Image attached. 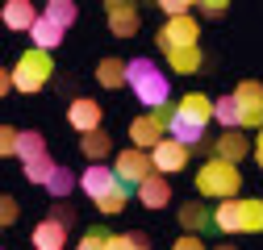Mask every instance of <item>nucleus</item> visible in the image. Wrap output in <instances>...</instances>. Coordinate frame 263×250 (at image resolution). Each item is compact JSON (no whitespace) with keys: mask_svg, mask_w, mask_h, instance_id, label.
I'll use <instances>...</instances> for the list:
<instances>
[{"mask_svg":"<svg viewBox=\"0 0 263 250\" xmlns=\"http://www.w3.org/2000/svg\"><path fill=\"white\" fill-rule=\"evenodd\" d=\"M17 142H21V130H13V125H0V159L17 154Z\"/></svg>","mask_w":263,"mask_h":250,"instance_id":"2f4dec72","label":"nucleus"},{"mask_svg":"<svg viewBox=\"0 0 263 250\" xmlns=\"http://www.w3.org/2000/svg\"><path fill=\"white\" fill-rule=\"evenodd\" d=\"M209 225H213V213H209L201 200L180 204V230H184V234H205Z\"/></svg>","mask_w":263,"mask_h":250,"instance_id":"f3484780","label":"nucleus"},{"mask_svg":"<svg viewBox=\"0 0 263 250\" xmlns=\"http://www.w3.org/2000/svg\"><path fill=\"white\" fill-rule=\"evenodd\" d=\"M29 242H34V250H63V246H67V225L54 221V217H46V221L34 225Z\"/></svg>","mask_w":263,"mask_h":250,"instance_id":"4468645a","label":"nucleus"},{"mask_svg":"<svg viewBox=\"0 0 263 250\" xmlns=\"http://www.w3.org/2000/svg\"><path fill=\"white\" fill-rule=\"evenodd\" d=\"M196 13H205V17H221V13H226V0H196Z\"/></svg>","mask_w":263,"mask_h":250,"instance_id":"4c0bfd02","label":"nucleus"},{"mask_svg":"<svg viewBox=\"0 0 263 250\" xmlns=\"http://www.w3.org/2000/svg\"><path fill=\"white\" fill-rule=\"evenodd\" d=\"M213 250H238V246H230V242H221V246H213Z\"/></svg>","mask_w":263,"mask_h":250,"instance_id":"79ce46f5","label":"nucleus"},{"mask_svg":"<svg viewBox=\"0 0 263 250\" xmlns=\"http://www.w3.org/2000/svg\"><path fill=\"white\" fill-rule=\"evenodd\" d=\"M63 34H67V29H59L54 21H46V17H38V25L29 29V42H34V50H54L59 42H63Z\"/></svg>","mask_w":263,"mask_h":250,"instance_id":"5701e85b","label":"nucleus"},{"mask_svg":"<svg viewBox=\"0 0 263 250\" xmlns=\"http://www.w3.org/2000/svg\"><path fill=\"white\" fill-rule=\"evenodd\" d=\"M50 75H54V62H50V54L29 46V50L17 58V67H13V88L29 96V92H42Z\"/></svg>","mask_w":263,"mask_h":250,"instance_id":"7ed1b4c3","label":"nucleus"},{"mask_svg":"<svg viewBox=\"0 0 263 250\" xmlns=\"http://www.w3.org/2000/svg\"><path fill=\"white\" fill-rule=\"evenodd\" d=\"M129 238H134V246H151V238H146V230H129Z\"/></svg>","mask_w":263,"mask_h":250,"instance_id":"a19ab883","label":"nucleus"},{"mask_svg":"<svg viewBox=\"0 0 263 250\" xmlns=\"http://www.w3.org/2000/svg\"><path fill=\"white\" fill-rule=\"evenodd\" d=\"M101 121H105V109H101V100H92V96H76L71 105H67V125L84 138V134H96L101 130Z\"/></svg>","mask_w":263,"mask_h":250,"instance_id":"0eeeda50","label":"nucleus"},{"mask_svg":"<svg viewBox=\"0 0 263 250\" xmlns=\"http://www.w3.org/2000/svg\"><path fill=\"white\" fill-rule=\"evenodd\" d=\"M167 67L176 71V75H196L205 67V54H201V46H180V50H167Z\"/></svg>","mask_w":263,"mask_h":250,"instance_id":"a211bd4d","label":"nucleus"},{"mask_svg":"<svg viewBox=\"0 0 263 250\" xmlns=\"http://www.w3.org/2000/svg\"><path fill=\"white\" fill-rule=\"evenodd\" d=\"M151 163H155L159 175H176V171L188 167V146H180V142H172V138H163V142L151 150Z\"/></svg>","mask_w":263,"mask_h":250,"instance_id":"9d476101","label":"nucleus"},{"mask_svg":"<svg viewBox=\"0 0 263 250\" xmlns=\"http://www.w3.org/2000/svg\"><path fill=\"white\" fill-rule=\"evenodd\" d=\"M80 154H84L88 163H101V159H109V154H113V138H109L105 130L84 134V138H80Z\"/></svg>","mask_w":263,"mask_h":250,"instance_id":"412c9836","label":"nucleus"},{"mask_svg":"<svg viewBox=\"0 0 263 250\" xmlns=\"http://www.w3.org/2000/svg\"><path fill=\"white\" fill-rule=\"evenodd\" d=\"M251 150H255V142H251L242 130H226V134H217V159H226V163L238 167Z\"/></svg>","mask_w":263,"mask_h":250,"instance_id":"ddd939ff","label":"nucleus"},{"mask_svg":"<svg viewBox=\"0 0 263 250\" xmlns=\"http://www.w3.org/2000/svg\"><path fill=\"white\" fill-rule=\"evenodd\" d=\"M196 38H201V25H196V17H176V21H163V29L155 34L159 50L167 54V50H180V46H196Z\"/></svg>","mask_w":263,"mask_h":250,"instance_id":"39448f33","label":"nucleus"},{"mask_svg":"<svg viewBox=\"0 0 263 250\" xmlns=\"http://www.w3.org/2000/svg\"><path fill=\"white\" fill-rule=\"evenodd\" d=\"M213 121L221 125V130H242V113H238L234 92H230V96H217V100H213Z\"/></svg>","mask_w":263,"mask_h":250,"instance_id":"b1692460","label":"nucleus"},{"mask_svg":"<svg viewBox=\"0 0 263 250\" xmlns=\"http://www.w3.org/2000/svg\"><path fill=\"white\" fill-rule=\"evenodd\" d=\"M125 67H129V62H125V58H117V54L101 58V62H96V84H101V88H109V92L125 88Z\"/></svg>","mask_w":263,"mask_h":250,"instance_id":"6ab92c4d","label":"nucleus"},{"mask_svg":"<svg viewBox=\"0 0 263 250\" xmlns=\"http://www.w3.org/2000/svg\"><path fill=\"white\" fill-rule=\"evenodd\" d=\"M13 221H17V200L0 192V230H9Z\"/></svg>","mask_w":263,"mask_h":250,"instance_id":"473e14b6","label":"nucleus"},{"mask_svg":"<svg viewBox=\"0 0 263 250\" xmlns=\"http://www.w3.org/2000/svg\"><path fill=\"white\" fill-rule=\"evenodd\" d=\"M159 9L167 13V21H176V17H188V13H192V5H188V0H159Z\"/></svg>","mask_w":263,"mask_h":250,"instance_id":"72a5a7b5","label":"nucleus"},{"mask_svg":"<svg viewBox=\"0 0 263 250\" xmlns=\"http://www.w3.org/2000/svg\"><path fill=\"white\" fill-rule=\"evenodd\" d=\"M176 109H180L184 117H192V121H201V125L213 121V96H205V92H188V96H180Z\"/></svg>","mask_w":263,"mask_h":250,"instance_id":"aec40b11","label":"nucleus"},{"mask_svg":"<svg viewBox=\"0 0 263 250\" xmlns=\"http://www.w3.org/2000/svg\"><path fill=\"white\" fill-rule=\"evenodd\" d=\"M42 17H46V21H54L59 29H71V25H76V17H80V9L71 5V0H50Z\"/></svg>","mask_w":263,"mask_h":250,"instance_id":"a878e982","label":"nucleus"},{"mask_svg":"<svg viewBox=\"0 0 263 250\" xmlns=\"http://www.w3.org/2000/svg\"><path fill=\"white\" fill-rule=\"evenodd\" d=\"M54 159L50 154H38V159H29V163H21V171H25V179L29 183H50V175H54Z\"/></svg>","mask_w":263,"mask_h":250,"instance_id":"bb28decb","label":"nucleus"},{"mask_svg":"<svg viewBox=\"0 0 263 250\" xmlns=\"http://www.w3.org/2000/svg\"><path fill=\"white\" fill-rule=\"evenodd\" d=\"M172 250H209V246L201 242V234H180V238L172 242Z\"/></svg>","mask_w":263,"mask_h":250,"instance_id":"f704fd0d","label":"nucleus"},{"mask_svg":"<svg viewBox=\"0 0 263 250\" xmlns=\"http://www.w3.org/2000/svg\"><path fill=\"white\" fill-rule=\"evenodd\" d=\"M105 250H151V246H134L129 234H109V246Z\"/></svg>","mask_w":263,"mask_h":250,"instance_id":"c9c22d12","label":"nucleus"},{"mask_svg":"<svg viewBox=\"0 0 263 250\" xmlns=\"http://www.w3.org/2000/svg\"><path fill=\"white\" fill-rule=\"evenodd\" d=\"M234 100H238V113H242V130H263V84L259 79H242L234 88Z\"/></svg>","mask_w":263,"mask_h":250,"instance_id":"423d86ee","label":"nucleus"},{"mask_svg":"<svg viewBox=\"0 0 263 250\" xmlns=\"http://www.w3.org/2000/svg\"><path fill=\"white\" fill-rule=\"evenodd\" d=\"M109 246V230H101V225H92L80 242H76V250H105Z\"/></svg>","mask_w":263,"mask_h":250,"instance_id":"7c9ffc66","label":"nucleus"},{"mask_svg":"<svg viewBox=\"0 0 263 250\" xmlns=\"http://www.w3.org/2000/svg\"><path fill=\"white\" fill-rule=\"evenodd\" d=\"M71 187H80V179H76L67 167H54V175H50V183H46V192H50L54 200H67Z\"/></svg>","mask_w":263,"mask_h":250,"instance_id":"c85d7f7f","label":"nucleus"},{"mask_svg":"<svg viewBox=\"0 0 263 250\" xmlns=\"http://www.w3.org/2000/svg\"><path fill=\"white\" fill-rule=\"evenodd\" d=\"M251 154H255V163H259V167H263V130H259V134H255V150H251Z\"/></svg>","mask_w":263,"mask_h":250,"instance_id":"ea45409f","label":"nucleus"},{"mask_svg":"<svg viewBox=\"0 0 263 250\" xmlns=\"http://www.w3.org/2000/svg\"><path fill=\"white\" fill-rule=\"evenodd\" d=\"M109 34L113 38H134L138 34V5L129 0H109Z\"/></svg>","mask_w":263,"mask_h":250,"instance_id":"9b49d317","label":"nucleus"},{"mask_svg":"<svg viewBox=\"0 0 263 250\" xmlns=\"http://www.w3.org/2000/svg\"><path fill=\"white\" fill-rule=\"evenodd\" d=\"M50 217H54V221H63V225L71 230V221H76V209H71V204H63V200H54V209H50Z\"/></svg>","mask_w":263,"mask_h":250,"instance_id":"e433bc0d","label":"nucleus"},{"mask_svg":"<svg viewBox=\"0 0 263 250\" xmlns=\"http://www.w3.org/2000/svg\"><path fill=\"white\" fill-rule=\"evenodd\" d=\"M213 225L221 234H242V225H238V200H221L213 209Z\"/></svg>","mask_w":263,"mask_h":250,"instance_id":"393cba45","label":"nucleus"},{"mask_svg":"<svg viewBox=\"0 0 263 250\" xmlns=\"http://www.w3.org/2000/svg\"><path fill=\"white\" fill-rule=\"evenodd\" d=\"M196 192L209 196V200H238L242 192V171L234 163H226V159H205L201 167H196Z\"/></svg>","mask_w":263,"mask_h":250,"instance_id":"f03ea898","label":"nucleus"},{"mask_svg":"<svg viewBox=\"0 0 263 250\" xmlns=\"http://www.w3.org/2000/svg\"><path fill=\"white\" fill-rule=\"evenodd\" d=\"M38 154H46V138L38 130H21V142H17V159L29 163V159H38Z\"/></svg>","mask_w":263,"mask_h":250,"instance_id":"cd10ccee","label":"nucleus"},{"mask_svg":"<svg viewBox=\"0 0 263 250\" xmlns=\"http://www.w3.org/2000/svg\"><path fill=\"white\" fill-rule=\"evenodd\" d=\"M129 192H134V187H125V183H117V187H113V192H109L105 200H96V209H101L105 217H113V213H121V209H125Z\"/></svg>","mask_w":263,"mask_h":250,"instance_id":"c756f323","label":"nucleus"},{"mask_svg":"<svg viewBox=\"0 0 263 250\" xmlns=\"http://www.w3.org/2000/svg\"><path fill=\"white\" fill-rule=\"evenodd\" d=\"M113 171H117V179H121L125 187H134V192H138V183L155 175V163H151V154H146V150H134V146H125V150H117V159H113Z\"/></svg>","mask_w":263,"mask_h":250,"instance_id":"20e7f679","label":"nucleus"},{"mask_svg":"<svg viewBox=\"0 0 263 250\" xmlns=\"http://www.w3.org/2000/svg\"><path fill=\"white\" fill-rule=\"evenodd\" d=\"M38 17H42V13L29 5V0H9L5 13H0V21H5L9 29H17V34H29V29L38 25Z\"/></svg>","mask_w":263,"mask_h":250,"instance_id":"2eb2a0df","label":"nucleus"},{"mask_svg":"<svg viewBox=\"0 0 263 250\" xmlns=\"http://www.w3.org/2000/svg\"><path fill=\"white\" fill-rule=\"evenodd\" d=\"M117 183H121V179H117V171H113V167H105V163H92V167H84V175H80V187L88 192V200H105Z\"/></svg>","mask_w":263,"mask_h":250,"instance_id":"1a4fd4ad","label":"nucleus"},{"mask_svg":"<svg viewBox=\"0 0 263 250\" xmlns=\"http://www.w3.org/2000/svg\"><path fill=\"white\" fill-rule=\"evenodd\" d=\"M125 84L129 92L138 96V105H146L151 113L163 109L172 100V79L163 75V67H155L151 58H129V67H125Z\"/></svg>","mask_w":263,"mask_h":250,"instance_id":"f257e3e1","label":"nucleus"},{"mask_svg":"<svg viewBox=\"0 0 263 250\" xmlns=\"http://www.w3.org/2000/svg\"><path fill=\"white\" fill-rule=\"evenodd\" d=\"M163 138H167V125H163L155 113H142V117H134L129 121V142H134V150H155Z\"/></svg>","mask_w":263,"mask_h":250,"instance_id":"6e6552de","label":"nucleus"},{"mask_svg":"<svg viewBox=\"0 0 263 250\" xmlns=\"http://www.w3.org/2000/svg\"><path fill=\"white\" fill-rule=\"evenodd\" d=\"M167 138L192 150V146H201V142H205V125H201V121H192V117H184V113L176 109V113H172V125H167Z\"/></svg>","mask_w":263,"mask_h":250,"instance_id":"f8f14e48","label":"nucleus"},{"mask_svg":"<svg viewBox=\"0 0 263 250\" xmlns=\"http://www.w3.org/2000/svg\"><path fill=\"white\" fill-rule=\"evenodd\" d=\"M138 200L146 204V209H163V204H167L172 200V183H167V175H151V179H142L138 183Z\"/></svg>","mask_w":263,"mask_h":250,"instance_id":"dca6fc26","label":"nucleus"},{"mask_svg":"<svg viewBox=\"0 0 263 250\" xmlns=\"http://www.w3.org/2000/svg\"><path fill=\"white\" fill-rule=\"evenodd\" d=\"M238 225H242V234H263V196L238 200Z\"/></svg>","mask_w":263,"mask_h":250,"instance_id":"4be33fe9","label":"nucleus"},{"mask_svg":"<svg viewBox=\"0 0 263 250\" xmlns=\"http://www.w3.org/2000/svg\"><path fill=\"white\" fill-rule=\"evenodd\" d=\"M9 92H13V71L0 67V96H9Z\"/></svg>","mask_w":263,"mask_h":250,"instance_id":"58836bf2","label":"nucleus"}]
</instances>
